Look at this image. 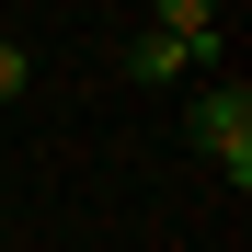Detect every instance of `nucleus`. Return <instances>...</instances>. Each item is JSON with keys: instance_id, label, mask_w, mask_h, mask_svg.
Wrapping results in <instances>:
<instances>
[{"instance_id": "nucleus-1", "label": "nucleus", "mask_w": 252, "mask_h": 252, "mask_svg": "<svg viewBox=\"0 0 252 252\" xmlns=\"http://www.w3.org/2000/svg\"><path fill=\"white\" fill-rule=\"evenodd\" d=\"M184 126H195V149L218 160L229 184H252V92H241V80H206V92L184 103Z\"/></svg>"}, {"instance_id": "nucleus-2", "label": "nucleus", "mask_w": 252, "mask_h": 252, "mask_svg": "<svg viewBox=\"0 0 252 252\" xmlns=\"http://www.w3.org/2000/svg\"><path fill=\"white\" fill-rule=\"evenodd\" d=\"M126 69H138L149 92H172V80H195V69H206V46H195V34H160V23H138V46H126Z\"/></svg>"}, {"instance_id": "nucleus-3", "label": "nucleus", "mask_w": 252, "mask_h": 252, "mask_svg": "<svg viewBox=\"0 0 252 252\" xmlns=\"http://www.w3.org/2000/svg\"><path fill=\"white\" fill-rule=\"evenodd\" d=\"M138 12H149L160 34H195V46H206V58H218V46H229V0H138Z\"/></svg>"}, {"instance_id": "nucleus-4", "label": "nucleus", "mask_w": 252, "mask_h": 252, "mask_svg": "<svg viewBox=\"0 0 252 252\" xmlns=\"http://www.w3.org/2000/svg\"><path fill=\"white\" fill-rule=\"evenodd\" d=\"M23 80H34V58H23V46H0V103H12Z\"/></svg>"}]
</instances>
